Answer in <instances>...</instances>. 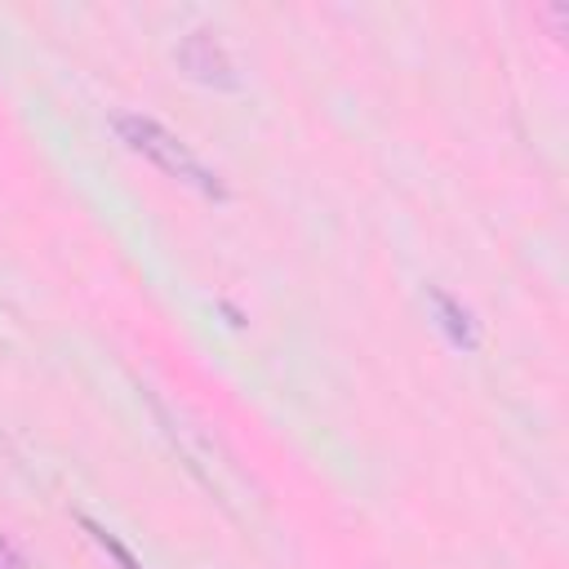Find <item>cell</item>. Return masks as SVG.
Here are the masks:
<instances>
[{"mask_svg": "<svg viewBox=\"0 0 569 569\" xmlns=\"http://www.w3.org/2000/svg\"><path fill=\"white\" fill-rule=\"evenodd\" d=\"M178 67L200 80V84H213V89H240V76L227 58V49L218 44L213 31H191L182 44H178Z\"/></svg>", "mask_w": 569, "mask_h": 569, "instance_id": "7a4b0ae2", "label": "cell"}, {"mask_svg": "<svg viewBox=\"0 0 569 569\" xmlns=\"http://www.w3.org/2000/svg\"><path fill=\"white\" fill-rule=\"evenodd\" d=\"M80 525L89 529V538H93V542H98V547H102L120 569H147V565H142V560H138V556H133V551H129V547H124L107 525H98V520H89V516H80Z\"/></svg>", "mask_w": 569, "mask_h": 569, "instance_id": "277c9868", "label": "cell"}, {"mask_svg": "<svg viewBox=\"0 0 569 569\" xmlns=\"http://www.w3.org/2000/svg\"><path fill=\"white\" fill-rule=\"evenodd\" d=\"M0 569H22V560L13 556V547H9L4 538H0Z\"/></svg>", "mask_w": 569, "mask_h": 569, "instance_id": "5b68a950", "label": "cell"}, {"mask_svg": "<svg viewBox=\"0 0 569 569\" xmlns=\"http://www.w3.org/2000/svg\"><path fill=\"white\" fill-rule=\"evenodd\" d=\"M427 298H431V311H436V325L445 329V338L453 347H462V351H476L480 347V333H476L471 311L453 293H445V289H427Z\"/></svg>", "mask_w": 569, "mask_h": 569, "instance_id": "3957f363", "label": "cell"}, {"mask_svg": "<svg viewBox=\"0 0 569 569\" xmlns=\"http://www.w3.org/2000/svg\"><path fill=\"white\" fill-rule=\"evenodd\" d=\"M111 129H116V138H120L133 156L151 160L164 178H173V182L191 187L196 196L218 200V204L231 196V191H227V182H222V173H218L213 164H204V160H200V151H191V142H182V138H178L173 129H164L156 116L120 111V116L111 120Z\"/></svg>", "mask_w": 569, "mask_h": 569, "instance_id": "6da1fadb", "label": "cell"}]
</instances>
